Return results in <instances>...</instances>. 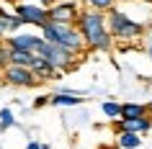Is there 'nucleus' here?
Returning <instances> with one entry per match:
<instances>
[{
	"label": "nucleus",
	"instance_id": "1",
	"mask_svg": "<svg viewBox=\"0 0 152 149\" xmlns=\"http://www.w3.org/2000/svg\"><path fill=\"white\" fill-rule=\"evenodd\" d=\"M75 28L80 31L83 41L88 49H111L113 39H111V31H108V18L101 13V10H80V16L75 21Z\"/></svg>",
	"mask_w": 152,
	"mask_h": 149
},
{
	"label": "nucleus",
	"instance_id": "2",
	"mask_svg": "<svg viewBox=\"0 0 152 149\" xmlns=\"http://www.w3.org/2000/svg\"><path fill=\"white\" fill-rule=\"evenodd\" d=\"M41 39L49 41V44H57V47L67 49L72 54H77L85 49V41H83L80 31L75 28V26H67V23H54V21H49L44 28H41Z\"/></svg>",
	"mask_w": 152,
	"mask_h": 149
},
{
	"label": "nucleus",
	"instance_id": "3",
	"mask_svg": "<svg viewBox=\"0 0 152 149\" xmlns=\"http://www.w3.org/2000/svg\"><path fill=\"white\" fill-rule=\"evenodd\" d=\"M108 31H111V39L116 41H137L144 33V26L132 21L126 13L121 10H108Z\"/></svg>",
	"mask_w": 152,
	"mask_h": 149
},
{
	"label": "nucleus",
	"instance_id": "4",
	"mask_svg": "<svg viewBox=\"0 0 152 149\" xmlns=\"http://www.w3.org/2000/svg\"><path fill=\"white\" fill-rule=\"evenodd\" d=\"M36 57H39V59H44L47 64H52L57 72L70 70L72 62H75V54H72V52H67V49H62V47H57V44H49V41H41V47L36 49Z\"/></svg>",
	"mask_w": 152,
	"mask_h": 149
},
{
	"label": "nucleus",
	"instance_id": "5",
	"mask_svg": "<svg viewBox=\"0 0 152 149\" xmlns=\"http://www.w3.org/2000/svg\"><path fill=\"white\" fill-rule=\"evenodd\" d=\"M16 16L23 21V23H31V26H44L49 23V8H41V5H31V3H18L16 5Z\"/></svg>",
	"mask_w": 152,
	"mask_h": 149
},
{
	"label": "nucleus",
	"instance_id": "6",
	"mask_svg": "<svg viewBox=\"0 0 152 149\" xmlns=\"http://www.w3.org/2000/svg\"><path fill=\"white\" fill-rule=\"evenodd\" d=\"M3 77L8 80L10 85H18V87H31V85L39 82L36 75H34L28 67H16V64H8V67L3 70Z\"/></svg>",
	"mask_w": 152,
	"mask_h": 149
},
{
	"label": "nucleus",
	"instance_id": "7",
	"mask_svg": "<svg viewBox=\"0 0 152 149\" xmlns=\"http://www.w3.org/2000/svg\"><path fill=\"white\" fill-rule=\"evenodd\" d=\"M80 16V10L75 3H57L49 8V21H54V23H67V26H75Z\"/></svg>",
	"mask_w": 152,
	"mask_h": 149
},
{
	"label": "nucleus",
	"instance_id": "8",
	"mask_svg": "<svg viewBox=\"0 0 152 149\" xmlns=\"http://www.w3.org/2000/svg\"><path fill=\"white\" fill-rule=\"evenodd\" d=\"M41 36H31V33H16V36H8V44L10 49H18V52H31L36 54V49L41 47Z\"/></svg>",
	"mask_w": 152,
	"mask_h": 149
},
{
	"label": "nucleus",
	"instance_id": "9",
	"mask_svg": "<svg viewBox=\"0 0 152 149\" xmlns=\"http://www.w3.org/2000/svg\"><path fill=\"white\" fill-rule=\"evenodd\" d=\"M116 129L121 131H126V134H147L152 129V118H134V121H116Z\"/></svg>",
	"mask_w": 152,
	"mask_h": 149
},
{
	"label": "nucleus",
	"instance_id": "10",
	"mask_svg": "<svg viewBox=\"0 0 152 149\" xmlns=\"http://www.w3.org/2000/svg\"><path fill=\"white\" fill-rule=\"evenodd\" d=\"M147 110H150V105H144V103H124V105H121V118L119 121L147 118Z\"/></svg>",
	"mask_w": 152,
	"mask_h": 149
},
{
	"label": "nucleus",
	"instance_id": "11",
	"mask_svg": "<svg viewBox=\"0 0 152 149\" xmlns=\"http://www.w3.org/2000/svg\"><path fill=\"white\" fill-rule=\"evenodd\" d=\"M31 72L36 75V80H52L54 75H59V72H57L52 64H47L44 59H39V57H36V62L31 64Z\"/></svg>",
	"mask_w": 152,
	"mask_h": 149
},
{
	"label": "nucleus",
	"instance_id": "12",
	"mask_svg": "<svg viewBox=\"0 0 152 149\" xmlns=\"http://www.w3.org/2000/svg\"><path fill=\"white\" fill-rule=\"evenodd\" d=\"M36 62V54L31 52H18V49H10V64H16V67H28L31 70V64Z\"/></svg>",
	"mask_w": 152,
	"mask_h": 149
},
{
	"label": "nucleus",
	"instance_id": "13",
	"mask_svg": "<svg viewBox=\"0 0 152 149\" xmlns=\"http://www.w3.org/2000/svg\"><path fill=\"white\" fill-rule=\"evenodd\" d=\"M49 103L52 105H80L83 98H77L75 93H57V95L49 98Z\"/></svg>",
	"mask_w": 152,
	"mask_h": 149
},
{
	"label": "nucleus",
	"instance_id": "14",
	"mask_svg": "<svg viewBox=\"0 0 152 149\" xmlns=\"http://www.w3.org/2000/svg\"><path fill=\"white\" fill-rule=\"evenodd\" d=\"M139 144H142L139 134H126V131L119 134V147L121 149H139Z\"/></svg>",
	"mask_w": 152,
	"mask_h": 149
},
{
	"label": "nucleus",
	"instance_id": "15",
	"mask_svg": "<svg viewBox=\"0 0 152 149\" xmlns=\"http://www.w3.org/2000/svg\"><path fill=\"white\" fill-rule=\"evenodd\" d=\"M83 3H85L90 10H101V13H103V10H111L113 8L116 0H83Z\"/></svg>",
	"mask_w": 152,
	"mask_h": 149
},
{
	"label": "nucleus",
	"instance_id": "16",
	"mask_svg": "<svg viewBox=\"0 0 152 149\" xmlns=\"http://www.w3.org/2000/svg\"><path fill=\"white\" fill-rule=\"evenodd\" d=\"M103 113L108 118H121V105L113 103V100H108V103H103Z\"/></svg>",
	"mask_w": 152,
	"mask_h": 149
},
{
	"label": "nucleus",
	"instance_id": "17",
	"mask_svg": "<svg viewBox=\"0 0 152 149\" xmlns=\"http://www.w3.org/2000/svg\"><path fill=\"white\" fill-rule=\"evenodd\" d=\"M8 64H10V47L5 44V41H0V67L5 70Z\"/></svg>",
	"mask_w": 152,
	"mask_h": 149
},
{
	"label": "nucleus",
	"instance_id": "18",
	"mask_svg": "<svg viewBox=\"0 0 152 149\" xmlns=\"http://www.w3.org/2000/svg\"><path fill=\"white\" fill-rule=\"evenodd\" d=\"M0 126H13V113H10L8 108L0 110Z\"/></svg>",
	"mask_w": 152,
	"mask_h": 149
},
{
	"label": "nucleus",
	"instance_id": "19",
	"mask_svg": "<svg viewBox=\"0 0 152 149\" xmlns=\"http://www.w3.org/2000/svg\"><path fill=\"white\" fill-rule=\"evenodd\" d=\"M26 149H49V147H44V144H39V141H28V147Z\"/></svg>",
	"mask_w": 152,
	"mask_h": 149
},
{
	"label": "nucleus",
	"instance_id": "20",
	"mask_svg": "<svg viewBox=\"0 0 152 149\" xmlns=\"http://www.w3.org/2000/svg\"><path fill=\"white\" fill-rule=\"evenodd\" d=\"M147 54L152 57V41H150V44H147Z\"/></svg>",
	"mask_w": 152,
	"mask_h": 149
},
{
	"label": "nucleus",
	"instance_id": "21",
	"mask_svg": "<svg viewBox=\"0 0 152 149\" xmlns=\"http://www.w3.org/2000/svg\"><path fill=\"white\" fill-rule=\"evenodd\" d=\"M0 16H5V10H0Z\"/></svg>",
	"mask_w": 152,
	"mask_h": 149
},
{
	"label": "nucleus",
	"instance_id": "22",
	"mask_svg": "<svg viewBox=\"0 0 152 149\" xmlns=\"http://www.w3.org/2000/svg\"><path fill=\"white\" fill-rule=\"evenodd\" d=\"M150 110H152V103H150Z\"/></svg>",
	"mask_w": 152,
	"mask_h": 149
}]
</instances>
